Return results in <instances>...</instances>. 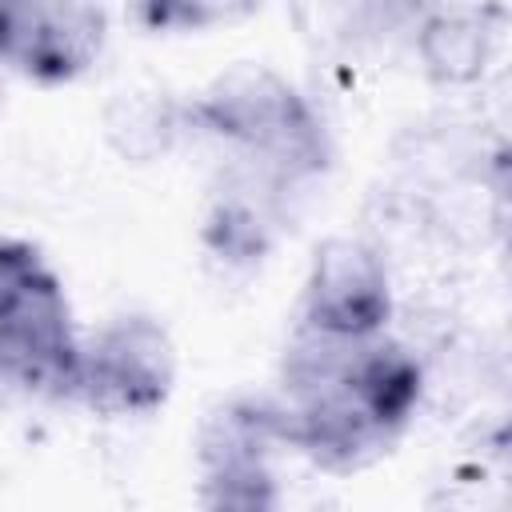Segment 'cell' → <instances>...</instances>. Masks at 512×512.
Returning <instances> with one entry per match:
<instances>
[{
	"instance_id": "8fae6325",
	"label": "cell",
	"mask_w": 512,
	"mask_h": 512,
	"mask_svg": "<svg viewBox=\"0 0 512 512\" xmlns=\"http://www.w3.org/2000/svg\"><path fill=\"white\" fill-rule=\"evenodd\" d=\"M260 0H132V16L148 32H208L224 24H240L252 16Z\"/></svg>"
},
{
	"instance_id": "52a82bcc",
	"label": "cell",
	"mask_w": 512,
	"mask_h": 512,
	"mask_svg": "<svg viewBox=\"0 0 512 512\" xmlns=\"http://www.w3.org/2000/svg\"><path fill=\"white\" fill-rule=\"evenodd\" d=\"M392 320V276L384 256L360 236H328L316 244L296 328L316 336L360 340L388 332Z\"/></svg>"
},
{
	"instance_id": "3957f363",
	"label": "cell",
	"mask_w": 512,
	"mask_h": 512,
	"mask_svg": "<svg viewBox=\"0 0 512 512\" xmlns=\"http://www.w3.org/2000/svg\"><path fill=\"white\" fill-rule=\"evenodd\" d=\"M80 332L60 272L20 236H0V388L68 400Z\"/></svg>"
},
{
	"instance_id": "7a4b0ae2",
	"label": "cell",
	"mask_w": 512,
	"mask_h": 512,
	"mask_svg": "<svg viewBox=\"0 0 512 512\" xmlns=\"http://www.w3.org/2000/svg\"><path fill=\"white\" fill-rule=\"evenodd\" d=\"M188 132L220 140L236 168L292 192L332 164V140L308 96L268 64L240 60L184 100Z\"/></svg>"
},
{
	"instance_id": "5b68a950",
	"label": "cell",
	"mask_w": 512,
	"mask_h": 512,
	"mask_svg": "<svg viewBox=\"0 0 512 512\" xmlns=\"http://www.w3.org/2000/svg\"><path fill=\"white\" fill-rule=\"evenodd\" d=\"M288 448L272 396H228L196 432L200 504L224 512H264L280 504L276 452Z\"/></svg>"
},
{
	"instance_id": "6da1fadb",
	"label": "cell",
	"mask_w": 512,
	"mask_h": 512,
	"mask_svg": "<svg viewBox=\"0 0 512 512\" xmlns=\"http://www.w3.org/2000/svg\"><path fill=\"white\" fill-rule=\"evenodd\" d=\"M420 360L388 332L340 340L296 328L272 392L284 444L328 476L384 460L416 420Z\"/></svg>"
},
{
	"instance_id": "277c9868",
	"label": "cell",
	"mask_w": 512,
	"mask_h": 512,
	"mask_svg": "<svg viewBox=\"0 0 512 512\" xmlns=\"http://www.w3.org/2000/svg\"><path fill=\"white\" fill-rule=\"evenodd\" d=\"M172 332L148 312H120L92 336H80L72 396L104 420H132L160 412L176 392Z\"/></svg>"
},
{
	"instance_id": "8992f818",
	"label": "cell",
	"mask_w": 512,
	"mask_h": 512,
	"mask_svg": "<svg viewBox=\"0 0 512 512\" xmlns=\"http://www.w3.org/2000/svg\"><path fill=\"white\" fill-rule=\"evenodd\" d=\"M108 44L100 0H0V64L56 88L80 80Z\"/></svg>"
},
{
	"instance_id": "ba28073f",
	"label": "cell",
	"mask_w": 512,
	"mask_h": 512,
	"mask_svg": "<svg viewBox=\"0 0 512 512\" xmlns=\"http://www.w3.org/2000/svg\"><path fill=\"white\" fill-rule=\"evenodd\" d=\"M416 60L420 72L440 88L476 84L488 72L496 28L480 8H436L416 28Z\"/></svg>"
},
{
	"instance_id": "9c48e42d",
	"label": "cell",
	"mask_w": 512,
	"mask_h": 512,
	"mask_svg": "<svg viewBox=\"0 0 512 512\" xmlns=\"http://www.w3.org/2000/svg\"><path fill=\"white\" fill-rule=\"evenodd\" d=\"M184 132H188L184 100H172L168 92H156V88L120 92L104 112L108 144L132 164L168 156Z\"/></svg>"
},
{
	"instance_id": "30bf717a",
	"label": "cell",
	"mask_w": 512,
	"mask_h": 512,
	"mask_svg": "<svg viewBox=\"0 0 512 512\" xmlns=\"http://www.w3.org/2000/svg\"><path fill=\"white\" fill-rule=\"evenodd\" d=\"M384 4L388 0H288V20L316 56H344L380 32Z\"/></svg>"
}]
</instances>
